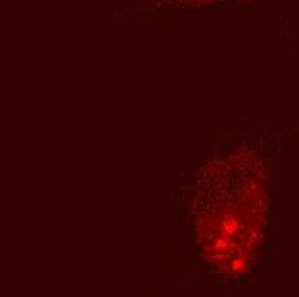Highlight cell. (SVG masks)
I'll use <instances>...</instances> for the list:
<instances>
[{"label": "cell", "instance_id": "2", "mask_svg": "<svg viewBox=\"0 0 299 297\" xmlns=\"http://www.w3.org/2000/svg\"><path fill=\"white\" fill-rule=\"evenodd\" d=\"M238 0H126L115 16L120 21H139L151 17L164 10L191 9V7H212L220 3H231Z\"/></svg>", "mask_w": 299, "mask_h": 297}, {"label": "cell", "instance_id": "1", "mask_svg": "<svg viewBox=\"0 0 299 297\" xmlns=\"http://www.w3.org/2000/svg\"><path fill=\"white\" fill-rule=\"evenodd\" d=\"M270 165L248 138L222 141L200 165L189 201L198 253L224 280L246 277L265 235Z\"/></svg>", "mask_w": 299, "mask_h": 297}]
</instances>
